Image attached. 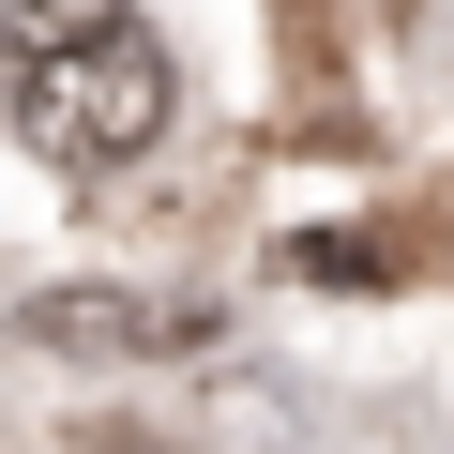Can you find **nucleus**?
<instances>
[{"mask_svg":"<svg viewBox=\"0 0 454 454\" xmlns=\"http://www.w3.org/2000/svg\"><path fill=\"white\" fill-rule=\"evenodd\" d=\"M61 454H167V439H137V424H76Z\"/></svg>","mask_w":454,"mask_h":454,"instance_id":"4","label":"nucleus"},{"mask_svg":"<svg viewBox=\"0 0 454 454\" xmlns=\"http://www.w3.org/2000/svg\"><path fill=\"white\" fill-rule=\"evenodd\" d=\"M0 121L46 167L91 182V167H137L182 121V76H167V46L137 16H106V31H61V46H0Z\"/></svg>","mask_w":454,"mask_h":454,"instance_id":"1","label":"nucleus"},{"mask_svg":"<svg viewBox=\"0 0 454 454\" xmlns=\"http://www.w3.org/2000/svg\"><path fill=\"white\" fill-rule=\"evenodd\" d=\"M106 16H137V0H0V31H16V46H61V31H106Z\"/></svg>","mask_w":454,"mask_h":454,"instance_id":"3","label":"nucleus"},{"mask_svg":"<svg viewBox=\"0 0 454 454\" xmlns=\"http://www.w3.org/2000/svg\"><path fill=\"white\" fill-rule=\"evenodd\" d=\"M16 333L61 348V364H137V348H197L212 318H197V303H137V288H46Z\"/></svg>","mask_w":454,"mask_h":454,"instance_id":"2","label":"nucleus"}]
</instances>
